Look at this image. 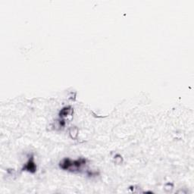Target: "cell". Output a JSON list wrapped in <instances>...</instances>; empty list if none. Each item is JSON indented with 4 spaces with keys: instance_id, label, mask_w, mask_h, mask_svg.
<instances>
[{
    "instance_id": "4",
    "label": "cell",
    "mask_w": 194,
    "mask_h": 194,
    "mask_svg": "<svg viewBox=\"0 0 194 194\" xmlns=\"http://www.w3.org/2000/svg\"><path fill=\"white\" fill-rule=\"evenodd\" d=\"M77 133H78V129L76 127H72L70 129V135L72 136V139H76L77 136Z\"/></svg>"
},
{
    "instance_id": "3",
    "label": "cell",
    "mask_w": 194,
    "mask_h": 194,
    "mask_svg": "<svg viewBox=\"0 0 194 194\" xmlns=\"http://www.w3.org/2000/svg\"><path fill=\"white\" fill-rule=\"evenodd\" d=\"M72 107L71 106L65 107V108H63L62 109V110L60 111L59 117L62 118L67 117V115H70V114L72 113Z\"/></svg>"
},
{
    "instance_id": "2",
    "label": "cell",
    "mask_w": 194,
    "mask_h": 194,
    "mask_svg": "<svg viewBox=\"0 0 194 194\" xmlns=\"http://www.w3.org/2000/svg\"><path fill=\"white\" fill-rule=\"evenodd\" d=\"M23 171H29L30 173H35L36 171V165L34 161V157L31 156L28 162L23 168Z\"/></svg>"
},
{
    "instance_id": "1",
    "label": "cell",
    "mask_w": 194,
    "mask_h": 194,
    "mask_svg": "<svg viewBox=\"0 0 194 194\" xmlns=\"http://www.w3.org/2000/svg\"><path fill=\"white\" fill-rule=\"evenodd\" d=\"M86 159H77V160H71L70 159L65 158L64 159L62 162H60L59 166L62 169L65 170V171H70L72 172H77V171H80L81 169L82 166L86 164Z\"/></svg>"
}]
</instances>
